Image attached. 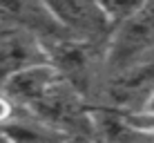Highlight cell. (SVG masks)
<instances>
[{
  "mask_svg": "<svg viewBox=\"0 0 154 143\" xmlns=\"http://www.w3.org/2000/svg\"><path fill=\"white\" fill-rule=\"evenodd\" d=\"M0 25L36 36L42 40V45L74 38L58 23L45 0H0Z\"/></svg>",
  "mask_w": 154,
  "mask_h": 143,
  "instance_id": "4",
  "label": "cell"
},
{
  "mask_svg": "<svg viewBox=\"0 0 154 143\" xmlns=\"http://www.w3.org/2000/svg\"><path fill=\"white\" fill-rule=\"evenodd\" d=\"M45 49L49 63L60 72V76L85 96V92L89 89L96 76L98 61L105 63V47L78 38H65L56 43H47Z\"/></svg>",
  "mask_w": 154,
  "mask_h": 143,
  "instance_id": "2",
  "label": "cell"
},
{
  "mask_svg": "<svg viewBox=\"0 0 154 143\" xmlns=\"http://www.w3.org/2000/svg\"><path fill=\"white\" fill-rule=\"evenodd\" d=\"M143 110H150V112H154V94H152V98L147 101V105H145Z\"/></svg>",
  "mask_w": 154,
  "mask_h": 143,
  "instance_id": "10",
  "label": "cell"
},
{
  "mask_svg": "<svg viewBox=\"0 0 154 143\" xmlns=\"http://www.w3.org/2000/svg\"><path fill=\"white\" fill-rule=\"evenodd\" d=\"M58 23L74 38L94 45H107L114 25L105 14L100 0H45Z\"/></svg>",
  "mask_w": 154,
  "mask_h": 143,
  "instance_id": "3",
  "label": "cell"
},
{
  "mask_svg": "<svg viewBox=\"0 0 154 143\" xmlns=\"http://www.w3.org/2000/svg\"><path fill=\"white\" fill-rule=\"evenodd\" d=\"M40 63H49L40 38L16 29H7L0 36V87L9 76Z\"/></svg>",
  "mask_w": 154,
  "mask_h": 143,
  "instance_id": "6",
  "label": "cell"
},
{
  "mask_svg": "<svg viewBox=\"0 0 154 143\" xmlns=\"http://www.w3.org/2000/svg\"><path fill=\"white\" fill-rule=\"evenodd\" d=\"M154 58V0L116 25L105 45V67L112 74L132 70Z\"/></svg>",
  "mask_w": 154,
  "mask_h": 143,
  "instance_id": "1",
  "label": "cell"
},
{
  "mask_svg": "<svg viewBox=\"0 0 154 143\" xmlns=\"http://www.w3.org/2000/svg\"><path fill=\"white\" fill-rule=\"evenodd\" d=\"M5 31H7V27H2V25H0V36H2Z\"/></svg>",
  "mask_w": 154,
  "mask_h": 143,
  "instance_id": "11",
  "label": "cell"
},
{
  "mask_svg": "<svg viewBox=\"0 0 154 143\" xmlns=\"http://www.w3.org/2000/svg\"><path fill=\"white\" fill-rule=\"evenodd\" d=\"M18 114H20V107H18V105H16L5 92H0V125L9 123V121L16 119Z\"/></svg>",
  "mask_w": 154,
  "mask_h": 143,
  "instance_id": "8",
  "label": "cell"
},
{
  "mask_svg": "<svg viewBox=\"0 0 154 143\" xmlns=\"http://www.w3.org/2000/svg\"><path fill=\"white\" fill-rule=\"evenodd\" d=\"M145 2L147 0H100V5H103L105 14L109 16L114 27L121 25L123 20H127L132 14H136Z\"/></svg>",
  "mask_w": 154,
  "mask_h": 143,
  "instance_id": "7",
  "label": "cell"
},
{
  "mask_svg": "<svg viewBox=\"0 0 154 143\" xmlns=\"http://www.w3.org/2000/svg\"><path fill=\"white\" fill-rule=\"evenodd\" d=\"M60 81H63L60 72L51 63H40V65L27 67V70L9 76L2 83L0 92H5L18 107L31 112Z\"/></svg>",
  "mask_w": 154,
  "mask_h": 143,
  "instance_id": "5",
  "label": "cell"
},
{
  "mask_svg": "<svg viewBox=\"0 0 154 143\" xmlns=\"http://www.w3.org/2000/svg\"><path fill=\"white\" fill-rule=\"evenodd\" d=\"M150 143H154V136H152V141H150Z\"/></svg>",
  "mask_w": 154,
  "mask_h": 143,
  "instance_id": "12",
  "label": "cell"
},
{
  "mask_svg": "<svg viewBox=\"0 0 154 143\" xmlns=\"http://www.w3.org/2000/svg\"><path fill=\"white\" fill-rule=\"evenodd\" d=\"M65 143H96L94 139H87V136H69Z\"/></svg>",
  "mask_w": 154,
  "mask_h": 143,
  "instance_id": "9",
  "label": "cell"
}]
</instances>
